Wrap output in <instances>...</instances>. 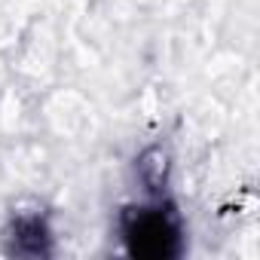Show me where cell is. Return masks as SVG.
<instances>
[{"mask_svg": "<svg viewBox=\"0 0 260 260\" xmlns=\"http://www.w3.org/2000/svg\"><path fill=\"white\" fill-rule=\"evenodd\" d=\"M125 242L141 257H172L181 248V226L162 208H135L122 220Z\"/></svg>", "mask_w": 260, "mask_h": 260, "instance_id": "6da1fadb", "label": "cell"}, {"mask_svg": "<svg viewBox=\"0 0 260 260\" xmlns=\"http://www.w3.org/2000/svg\"><path fill=\"white\" fill-rule=\"evenodd\" d=\"M10 233H13L10 239H13V251L16 254H46L49 236H46V226H43V220L37 214L16 217Z\"/></svg>", "mask_w": 260, "mask_h": 260, "instance_id": "7a4b0ae2", "label": "cell"}, {"mask_svg": "<svg viewBox=\"0 0 260 260\" xmlns=\"http://www.w3.org/2000/svg\"><path fill=\"white\" fill-rule=\"evenodd\" d=\"M138 169H141V178L150 184V190H159L166 184V153L162 150H147Z\"/></svg>", "mask_w": 260, "mask_h": 260, "instance_id": "3957f363", "label": "cell"}]
</instances>
